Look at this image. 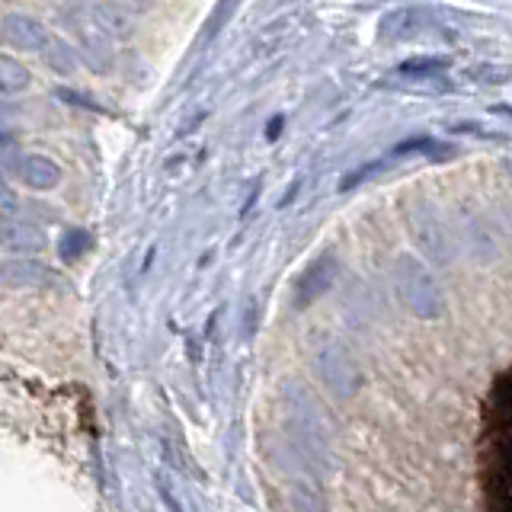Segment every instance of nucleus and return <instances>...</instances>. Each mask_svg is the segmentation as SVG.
<instances>
[{
    "instance_id": "f257e3e1",
    "label": "nucleus",
    "mask_w": 512,
    "mask_h": 512,
    "mask_svg": "<svg viewBox=\"0 0 512 512\" xmlns=\"http://www.w3.org/2000/svg\"><path fill=\"white\" fill-rule=\"evenodd\" d=\"M432 26H436V13L429 7H397L378 20V39L391 45L410 42V39H420Z\"/></svg>"
},
{
    "instance_id": "f03ea898",
    "label": "nucleus",
    "mask_w": 512,
    "mask_h": 512,
    "mask_svg": "<svg viewBox=\"0 0 512 512\" xmlns=\"http://www.w3.org/2000/svg\"><path fill=\"white\" fill-rule=\"evenodd\" d=\"M4 42L13 48V52H42V48L52 42V32L45 29V23H39L36 16L29 13H7L4 16Z\"/></svg>"
},
{
    "instance_id": "7ed1b4c3",
    "label": "nucleus",
    "mask_w": 512,
    "mask_h": 512,
    "mask_svg": "<svg viewBox=\"0 0 512 512\" xmlns=\"http://www.w3.org/2000/svg\"><path fill=\"white\" fill-rule=\"evenodd\" d=\"M77 52L93 74H109L116 68V52H112V39L100 26H77Z\"/></svg>"
},
{
    "instance_id": "20e7f679",
    "label": "nucleus",
    "mask_w": 512,
    "mask_h": 512,
    "mask_svg": "<svg viewBox=\"0 0 512 512\" xmlns=\"http://www.w3.org/2000/svg\"><path fill=\"white\" fill-rule=\"evenodd\" d=\"M90 23L100 26L109 39H132L135 36V13L119 0H96L90 7Z\"/></svg>"
},
{
    "instance_id": "39448f33",
    "label": "nucleus",
    "mask_w": 512,
    "mask_h": 512,
    "mask_svg": "<svg viewBox=\"0 0 512 512\" xmlns=\"http://www.w3.org/2000/svg\"><path fill=\"white\" fill-rule=\"evenodd\" d=\"M16 176H20V183L29 186V189H55L61 183V167L58 160H52L48 154H20V160H16Z\"/></svg>"
},
{
    "instance_id": "423d86ee",
    "label": "nucleus",
    "mask_w": 512,
    "mask_h": 512,
    "mask_svg": "<svg viewBox=\"0 0 512 512\" xmlns=\"http://www.w3.org/2000/svg\"><path fill=\"white\" fill-rule=\"evenodd\" d=\"M39 55H42V61H45V68H48V71H55L58 77H71V74L80 71V64H84V58H80L77 48L68 45L64 39H58V36H52V42H48Z\"/></svg>"
},
{
    "instance_id": "0eeeda50",
    "label": "nucleus",
    "mask_w": 512,
    "mask_h": 512,
    "mask_svg": "<svg viewBox=\"0 0 512 512\" xmlns=\"http://www.w3.org/2000/svg\"><path fill=\"white\" fill-rule=\"evenodd\" d=\"M29 84H32V74L23 61H16L13 55L0 58V90H4V96L23 93L29 90Z\"/></svg>"
},
{
    "instance_id": "6e6552de",
    "label": "nucleus",
    "mask_w": 512,
    "mask_h": 512,
    "mask_svg": "<svg viewBox=\"0 0 512 512\" xmlns=\"http://www.w3.org/2000/svg\"><path fill=\"white\" fill-rule=\"evenodd\" d=\"M394 154H426V157H448L452 154V144L436 141L432 135H420V138H410V141H400Z\"/></svg>"
},
{
    "instance_id": "1a4fd4ad",
    "label": "nucleus",
    "mask_w": 512,
    "mask_h": 512,
    "mask_svg": "<svg viewBox=\"0 0 512 512\" xmlns=\"http://www.w3.org/2000/svg\"><path fill=\"white\" fill-rule=\"evenodd\" d=\"M445 68H448V58H442V55H416V58H407L397 71L407 74V77H429V74H439Z\"/></svg>"
},
{
    "instance_id": "9d476101",
    "label": "nucleus",
    "mask_w": 512,
    "mask_h": 512,
    "mask_svg": "<svg viewBox=\"0 0 512 512\" xmlns=\"http://www.w3.org/2000/svg\"><path fill=\"white\" fill-rule=\"evenodd\" d=\"M279 128H282V119H272V122H269V135H266V138H269V141H276V138H279V135H276Z\"/></svg>"
},
{
    "instance_id": "9b49d317",
    "label": "nucleus",
    "mask_w": 512,
    "mask_h": 512,
    "mask_svg": "<svg viewBox=\"0 0 512 512\" xmlns=\"http://www.w3.org/2000/svg\"><path fill=\"white\" fill-rule=\"evenodd\" d=\"M471 74H474V77H484V74H487V77H490V74H493V71H490V68H487V71H471ZM496 77H503V80H506V77H512V71H496Z\"/></svg>"
}]
</instances>
